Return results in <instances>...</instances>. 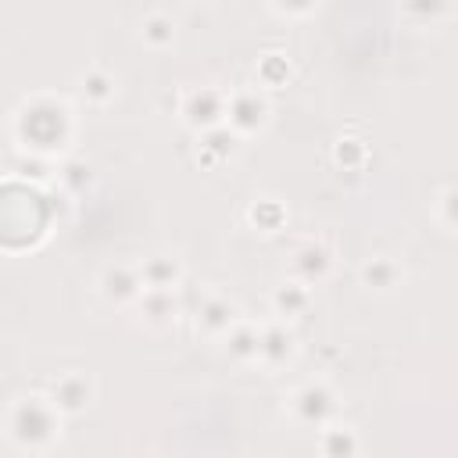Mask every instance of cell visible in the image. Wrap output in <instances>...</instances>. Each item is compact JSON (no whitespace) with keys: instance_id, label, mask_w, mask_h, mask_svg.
<instances>
[{"instance_id":"16","label":"cell","mask_w":458,"mask_h":458,"mask_svg":"<svg viewBox=\"0 0 458 458\" xmlns=\"http://www.w3.org/2000/svg\"><path fill=\"white\" fill-rule=\"evenodd\" d=\"M308 304V293H304V286H279V293H276V308L279 311H286L290 315V308H304Z\"/></svg>"},{"instance_id":"12","label":"cell","mask_w":458,"mask_h":458,"mask_svg":"<svg viewBox=\"0 0 458 458\" xmlns=\"http://www.w3.org/2000/svg\"><path fill=\"white\" fill-rule=\"evenodd\" d=\"M361 279L365 286H376V290H386L397 283V265L390 258H372L365 268H361Z\"/></svg>"},{"instance_id":"1","label":"cell","mask_w":458,"mask_h":458,"mask_svg":"<svg viewBox=\"0 0 458 458\" xmlns=\"http://www.w3.org/2000/svg\"><path fill=\"white\" fill-rule=\"evenodd\" d=\"M68 132H72V114L54 97H39L18 114V136L25 140V147L57 150V147H64Z\"/></svg>"},{"instance_id":"4","label":"cell","mask_w":458,"mask_h":458,"mask_svg":"<svg viewBox=\"0 0 458 458\" xmlns=\"http://www.w3.org/2000/svg\"><path fill=\"white\" fill-rule=\"evenodd\" d=\"M225 114H229V122H233L240 132H254V129L265 125L268 104H265L254 89H243V93H236L233 100H225Z\"/></svg>"},{"instance_id":"13","label":"cell","mask_w":458,"mask_h":458,"mask_svg":"<svg viewBox=\"0 0 458 458\" xmlns=\"http://www.w3.org/2000/svg\"><path fill=\"white\" fill-rule=\"evenodd\" d=\"M140 36L150 43V47H168L175 39V25L165 18V14H150L143 25H140Z\"/></svg>"},{"instance_id":"5","label":"cell","mask_w":458,"mask_h":458,"mask_svg":"<svg viewBox=\"0 0 458 458\" xmlns=\"http://www.w3.org/2000/svg\"><path fill=\"white\" fill-rule=\"evenodd\" d=\"M140 290H143V279H140V272L129 268V265H111V268L100 276V293H104L107 301H114V304H125V301L140 297Z\"/></svg>"},{"instance_id":"2","label":"cell","mask_w":458,"mask_h":458,"mask_svg":"<svg viewBox=\"0 0 458 458\" xmlns=\"http://www.w3.org/2000/svg\"><path fill=\"white\" fill-rule=\"evenodd\" d=\"M57 433V411L43 397H25L11 411V437L25 447H43Z\"/></svg>"},{"instance_id":"3","label":"cell","mask_w":458,"mask_h":458,"mask_svg":"<svg viewBox=\"0 0 458 458\" xmlns=\"http://www.w3.org/2000/svg\"><path fill=\"white\" fill-rule=\"evenodd\" d=\"M225 114V97L211 86H200V89H190L182 97V118L197 129H211L218 118Z\"/></svg>"},{"instance_id":"14","label":"cell","mask_w":458,"mask_h":458,"mask_svg":"<svg viewBox=\"0 0 458 458\" xmlns=\"http://www.w3.org/2000/svg\"><path fill=\"white\" fill-rule=\"evenodd\" d=\"M82 97L93 104H104L114 97V79L107 72H86L82 75Z\"/></svg>"},{"instance_id":"17","label":"cell","mask_w":458,"mask_h":458,"mask_svg":"<svg viewBox=\"0 0 458 458\" xmlns=\"http://www.w3.org/2000/svg\"><path fill=\"white\" fill-rule=\"evenodd\" d=\"M272 7L279 11V14H308L311 7H315V0H272Z\"/></svg>"},{"instance_id":"15","label":"cell","mask_w":458,"mask_h":458,"mask_svg":"<svg viewBox=\"0 0 458 458\" xmlns=\"http://www.w3.org/2000/svg\"><path fill=\"white\" fill-rule=\"evenodd\" d=\"M200 322H204V329H211V333L229 329V326H233V304H229V301H211V304L200 311Z\"/></svg>"},{"instance_id":"8","label":"cell","mask_w":458,"mask_h":458,"mask_svg":"<svg viewBox=\"0 0 458 458\" xmlns=\"http://www.w3.org/2000/svg\"><path fill=\"white\" fill-rule=\"evenodd\" d=\"M329 265H333V258H329V250L318 247V243H308V247H301V250L293 254V272L304 276V279H322V276L329 272Z\"/></svg>"},{"instance_id":"11","label":"cell","mask_w":458,"mask_h":458,"mask_svg":"<svg viewBox=\"0 0 458 458\" xmlns=\"http://www.w3.org/2000/svg\"><path fill=\"white\" fill-rule=\"evenodd\" d=\"M293 408H297L304 419H322V415L333 408V397H329L322 386H304V390L293 397Z\"/></svg>"},{"instance_id":"6","label":"cell","mask_w":458,"mask_h":458,"mask_svg":"<svg viewBox=\"0 0 458 458\" xmlns=\"http://www.w3.org/2000/svg\"><path fill=\"white\" fill-rule=\"evenodd\" d=\"M290 351H293V336H290L283 326L258 329V354H254V358H261V361H268V365H279V361L290 358Z\"/></svg>"},{"instance_id":"9","label":"cell","mask_w":458,"mask_h":458,"mask_svg":"<svg viewBox=\"0 0 458 458\" xmlns=\"http://www.w3.org/2000/svg\"><path fill=\"white\" fill-rule=\"evenodd\" d=\"M140 311L150 326H168L175 318V304H172V290H147V297L140 301Z\"/></svg>"},{"instance_id":"7","label":"cell","mask_w":458,"mask_h":458,"mask_svg":"<svg viewBox=\"0 0 458 458\" xmlns=\"http://www.w3.org/2000/svg\"><path fill=\"white\" fill-rule=\"evenodd\" d=\"M54 404L64 411H82L89 404V383L86 376H64L54 383Z\"/></svg>"},{"instance_id":"10","label":"cell","mask_w":458,"mask_h":458,"mask_svg":"<svg viewBox=\"0 0 458 458\" xmlns=\"http://www.w3.org/2000/svg\"><path fill=\"white\" fill-rule=\"evenodd\" d=\"M140 279L150 286V290H172V283L179 279V265L172 258H150L143 268H140Z\"/></svg>"}]
</instances>
